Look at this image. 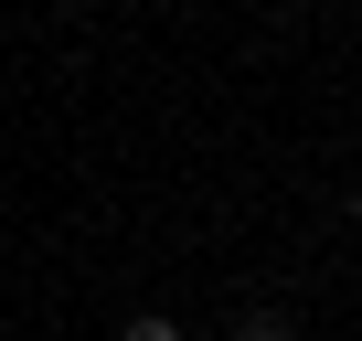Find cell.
I'll return each mask as SVG.
<instances>
[{
    "mask_svg": "<svg viewBox=\"0 0 362 341\" xmlns=\"http://www.w3.org/2000/svg\"><path fill=\"white\" fill-rule=\"evenodd\" d=\"M117 341H192V330H181V320H170V309H139V320H128V330H117Z\"/></svg>",
    "mask_w": 362,
    "mask_h": 341,
    "instance_id": "cell-1",
    "label": "cell"
},
{
    "mask_svg": "<svg viewBox=\"0 0 362 341\" xmlns=\"http://www.w3.org/2000/svg\"><path fill=\"white\" fill-rule=\"evenodd\" d=\"M341 214H351V224H362V182H351V203H341Z\"/></svg>",
    "mask_w": 362,
    "mask_h": 341,
    "instance_id": "cell-3",
    "label": "cell"
},
{
    "mask_svg": "<svg viewBox=\"0 0 362 341\" xmlns=\"http://www.w3.org/2000/svg\"><path fill=\"white\" fill-rule=\"evenodd\" d=\"M235 341H298V320H277V309H256V320H245Z\"/></svg>",
    "mask_w": 362,
    "mask_h": 341,
    "instance_id": "cell-2",
    "label": "cell"
}]
</instances>
